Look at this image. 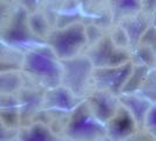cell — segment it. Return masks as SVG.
I'll list each match as a JSON object with an SVG mask.
<instances>
[{
    "label": "cell",
    "mask_w": 156,
    "mask_h": 141,
    "mask_svg": "<svg viewBox=\"0 0 156 141\" xmlns=\"http://www.w3.org/2000/svg\"><path fill=\"white\" fill-rule=\"evenodd\" d=\"M23 70L45 86L54 88L61 84V63L51 47L30 49L23 56Z\"/></svg>",
    "instance_id": "6da1fadb"
},
{
    "label": "cell",
    "mask_w": 156,
    "mask_h": 141,
    "mask_svg": "<svg viewBox=\"0 0 156 141\" xmlns=\"http://www.w3.org/2000/svg\"><path fill=\"white\" fill-rule=\"evenodd\" d=\"M87 42V33L83 25L74 23L52 32L47 37L48 47L52 48L59 60H68L79 56Z\"/></svg>",
    "instance_id": "7a4b0ae2"
},
{
    "label": "cell",
    "mask_w": 156,
    "mask_h": 141,
    "mask_svg": "<svg viewBox=\"0 0 156 141\" xmlns=\"http://www.w3.org/2000/svg\"><path fill=\"white\" fill-rule=\"evenodd\" d=\"M66 134L74 141H98L107 135V128L95 118L88 103H80L73 112Z\"/></svg>",
    "instance_id": "3957f363"
},
{
    "label": "cell",
    "mask_w": 156,
    "mask_h": 141,
    "mask_svg": "<svg viewBox=\"0 0 156 141\" xmlns=\"http://www.w3.org/2000/svg\"><path fill=\"white\" fill-rule=\"evenodd\" d=\"M62 75L61 86L66 87L75 95H81L90 77H93L94 65L88 56H76L68 60H60Z\"/></svg>",
    "instance_id": "277c9868"
},
{
    "label": "cell",
    "mask_w": 156,
    "mask_h": 141,
    "mask_svg": "<svg viewBox=\"0 0 156 141\" xmlns=\"http://www.w3.org/2000/svg\"><path fill=\"white\" fill-rule=\"evenodd\" d=\"M133 72L134 67L132 63H127L117 67L95 68L93 72V79L96 86L99 87V91H105L113 95H121Z\"/></svg>",
    "instance_id": "5b68a950"
},
{
    "label": "cell",
    "mask_w": 156,
    "mask_h": 141,
    "mask_svg": "<svg viewBox=\"0 0 156 141\" xmlns=\"http://www.w3.org/2000/svg\"><path fill=\"white\" fill-rule=\"evenodd\" d=\"M87 56L96 68L117 67L129 63L128 55L125 51H122L116 44H114L113 40L108 38L99 41Z\"/></svg>",
    "instance_id": "8992f818"
},
{
    "label": "cell",
    "mask_w": 156,
    "mask_h": 141,
    "mask_svg": "<svg viewBox=\"0 0 156 141\" xmlns=\"http://www.w3.org/2000/svg\"><path fill=\"white\" fill-rule=\"evenodd\" d=\"M88 106L95 118L103 125H107L120 108L115 96L105 91H98L96 93L92 94L88 99Z\"/></svg>",
    "instance_id": "52a82bcc"
},
{
    "label": "cell",
    "mask_w": 156,
    "mask_h": 141,
    "mask_svg": "<svg viewBox=\"0 0 156 141\" xmlns=\"http://www.w3.org/2000/svg\"><path fill=\"white\" fill-rule=\"evenodd\" d=\"M76 95L63 86H56L48 89L44 96V106L46 110L58 112H74L79 107Z\"/></svg>",
    "instance_id": "ba28073f"
},
{
    "label": "cell",
    "mask_w": 156,
    "mask_h": 141,
    "mask_svg": "<svg viewBox=\"0 0 156 141\" xmlns=\"http://www.w3.org/2000/svg\"><path fill=\"white\" fill-rule=\"evenodd\" d=\"M135 125L136 121L133 115L123 106H121L115 113V115L106 125L107 135L114 141L125 140L134 133Z\"/></svg>",
    "instance_id": "9c48e42d"
},
{
    "label": "cell",
    "mask_w": 156,
    "mask_h": 141,
    "mask_svg": "<svg viewBox=\"0 0 156 141\" xmlns=\"http://www.w3.org/2000/svg\"><path fill=\"white\" fill-rule=\"evenodd\" d=\"M25 14V12L16 14L13 18L7 32L4 34V41L8 45L27 46L32 42L35 44L37 40L33 38V32L30 30V24H27L28 20Z\"/></svg>",
    "instance_id": "30bf717a"
},
{
    "label": "cell",
    "mask_w": 156,
    "mask_h": 141,
    "mask_svg": "<svg viewBox=\"0 0 156 141\" xmlns=\"http://www.w3.org/2000/svg\"><path fill=\"white\" fill-rule=\"evenodd\" d=\"M121 105L128 110L136 122L144 124L146 118L149 110L151 108L153 103L147 100L146 98L141 96L140 94H121L120 100Z\"/></svg>",
    "instance_id": "8fae6325"
},
{
    "label": "cell",
    "mask_w": 156,
    "mask_h": 141,
    "mask_svg": "<svg viewBox=\"0 0 156 141\" xmlns=\"http://www.w3.org/2000/svg\"><path fill=\"white\" fill-rule=\"evenodd\" d=\"M19 141H61L48 127L35 124L19 133Z\"/></svg>",
    "instance_id": "7c38bea8"
},
{
    "label": "cell",
    "mask_w": 156,
    "mask_h": 141,
    "mask_svg": "<svg viewBox=\"0 0 156 141\" xmlns=\"http://www.w3.org/2000/svg\"><path fill=\"white\" fill-rule=\"evenodd\" d=\"M125 25H123V31H125L126 35L128 38L129 44L132 45H136L140 41L142 34L146 31V20L143 18H130L125 20Z\"/></svg>",
    "instance_id": "4fadbf2b"
},
{
    "label": "cell",
    "mask_w": 156,
    "mask_h": 141,
    "mask_svg": "<svg viewBox=\"0 0 156 141\" xmlns=\"http://www.w3.org/2000/svg\"><path fill=\"white\" fill-rule=\"evenodd\" d=\"M141 9L139 1H115L113 2V16L115 19H130Z\"/></svg>",
    "instance_id": "5bb4252c"
},
{
    "label": "cell",
    "mask_w": 156,
    "mask_h": 141,
    "mask_svg": "<svg viewBox=\"0 0 156 141\" xmlns=\"http://www.w3.org/2000/svg\"><path fill=\"white\" fill-rule=\"evenodd\" d=\"M139 94L151 103L156 102V70H151L148 73L147 78L144 79L139 89Z\"/></svg>",
    "instance_id": "9a60e30c"
},
{
    "label": "cell",
    "mask_w": 156,
    "mask_h": 141,
    "mask_svg": "<svg viewBox=\"0 0 156 141\" xmlns=\"http://www.w3.org/2000/svg\"><path fill=\"white\" fill-rule=\"evenodd\" d=\"M21 85L20 77L12 72H2L1 73V92L2 94L11 93L16 91Z\"/></svg>",
    "instance_id": "2e32d148"
},
{
    "label": "cell",
    "mask_w": 156,
    "mask_h": 141,
    "mask_svg": "<svg viewBox=\"0 0 156 141\" xmlns=\"http://www.w3.org/2000/svg\"><path fill=\"white\" fill-rule=\"evenodd\" d=\"M144 125L149 131V133L156 136V102L153 103L151 108L149 110L146 121H144Z\"/></svg>",
    "instance_id": "e0dca14e"
},
{
    "label": "cell",
    "mask_w": 156,
    "mask_h": 141,
    "mask_svg": "<svg viewBox=\"0 0 156 141\" xmlns=\"http://www.w3.org/2000/svg\"><path fill=\"white\" fill-rule=\"evenodd\" d=\"M153 55L156 56V35L153 39Z\"/></svg>",
    "instance_id": "ac0fdd59"
},
{
    "label": "cell",
    "mask_w": 156,
    "mask_h": 141,
    "mask_svg": "<svg viewBox=\"0 0 156 141\" xmlns=\"http://www.w3.org/2000/svg\"><path fill=\"white\" fill-rule=\"evenodd\" d=\"M154 26H155L156 28V11L154 12Z\"/></svg>",
    "instance_id": "d6986e66"
}]
</instances>
